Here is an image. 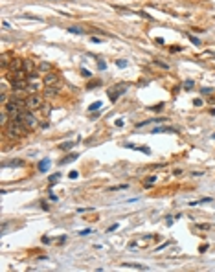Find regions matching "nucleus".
Here are the masks:
<instances>
[{"label":"nucleus","mask_w":215,"mask_h":272,"mask_svg":"<svg viewBox=\"0 0 215 272\" xmlns=\"http://www.w3.org/2000/svg\"><path fill=\"white\" fill-rule=\"evenodd\" d=\"M4 132H7V136L11 138V140H17V138H22V136H26L28 134V129L22 125V121L18 120V118H11L9 120V123H7V127L4 129Z\"/></svg>","instance_id":"1"},{"label":"nucleus","mask_w":215,"mask_h":272,"mask_svg":"<svg viewBox=\"0 0 215 272\" xmlns=\"http://www.w3.org/2000/svg\"><path fill=\"white\" fill-rule=\"evenodd\" d=\"M18 120L22 121V125L28 129V131H35L37 127H39V121H37V118L33 116V110H22L20 112V116H18Z\"/></svg>","instance_id":"2"},{"label":"nucleus","mask_w":215,"mask_h":272,"mask_svg":"<svg viewBox=\"0 0 215 272\" xmlns=\"http://www.w3.org/2000/svg\"><path fill=\"white\" fill-rule=\"evenodd\" d=\"M44 103H46L44 98L39 96V94H29V96L26 98V109H28V110H39Z\"/></svg>","instance_id":"3"},{"label":"nucleus","mask_w":215,"mask_h":272,"mask_svg":"<svg viewBox=\"0 0 215 272\" xmlns=\"http://www.w3.org/2000/svg\"><path fill=\"white\" fill-rule=\"evenodd\" d=\"M4 109H6V112L9 114V118H13V120H15V118H18L22 110H26V109H20V107H18V105H17L13 99H9V103H7Z\"/></svg>","instance_id":"4"},{"label":"nucleus","mask_w":215,"mask_h":272,"mask_svg":"<svg viewBox=\"0 0 215 272\" xmlns=\"http://www.w3.org/2000/svg\"><path fill=\"white\" fill-rule=\"evenodd\" d=\"M59 81H61V75L55 74V72H48V74H44V79H42L44 86H55Z\"/></svg>","instance_id":"5"},{"label":"nucleus","mask_w":215,"mask_h":272,"mask_svg":"<svg viewBox=\"0 0 215 272\" xmlns=\"http://www.w3.org/2000/svg\"><path fill=\"white\" fill-rule=\"evenodd\" d=\"M22 66H24V59L13 57V61L9 63V66H7L6 70H7V72H17V70H22Z\"/></svg>","instance_id":"6"},{"label":"nucleus","mask_w":215,"mask_h":272,"mask_svg":"<svg viewBox=\"0 0 215 272\" xmlns=\"http://www.w3.org/2000/svg\"><path fill=\"white\" fill-rule=\"evenodd\" d=\"M125 90H127V86H125V85L114 86V90H109V98H110V99L114 101V99H118V96H120V94H123Z\"/></svg>","instance_id":"7"},{"label":"nucleus","mask_w":215,"mask_h":272,"mask_svg":"<svg viewBox=\"0 0 215 272\" xmlns=\"http://www.w3.org/2000/svg\"><path fill=\"white\" fill-rule=\"evenodd\" d=\"M11 61H13V53H9V52H4V53H2V57H0V63H2V68H7Z\"/></svg>","instance_id":"8"},{"label":"nucleus","mask_w":215,"mask_h":272,"mask_svg":"<svg viewBox=\"0 0 215 272\" xmlns=\"http://www.w3.org/2000/svg\"><path fill=\"white\" fill-rule=\"evenodd\" d=\"M22 70H24L26 74H33V72H35V63H33L31 59H24V66H22Z\"/></svg>","instance_id":"9"},{"label":"nucleus","mask_w":215,"mask_h":272,"mask_svg":"<svg viewBox=\"0 0 215 272\" xmlns=\"http://www.w3.org/2000/svg\"><path fill=\"white\" fill-rule=\"evenodd\" d=\"M57 94H59V88H55V86H46V90H44V96H48V98L57 96Z\"/></svg>","instance_id":"10"},{"label":"nucleus","mask_w":215,"mask_h":272,"mask_svg":"<svg viewBox=\"0 0 215 272\" xmlns=\"http://www.w3.org/2000/svg\"><path fill=\"white\" fill-rule=\"evenodd\" d=\"M151 132H153V134H160V132H175V129H171V127H156V129H153Z\"/></svg>","instance_id":"11"},{"label":"nucleus","mask_w":215,"mask_h":272,"mask_svg":"<svg viewBox=\"0 0 215 272\" xmlns=\"http://www.w3.org/2000/svg\"><path fill=\"white\" fill-rule=\"evenodd\" d=\"M39 70L44 72V74H48V72H52V64H50V63H40V64H39Z\"/></svg>","instance_id":"12"},{"label":"nucleus","mask_w":215,"mask_h":272,"mask_svg":"<svg viewBox=\"0 0 215 272\" xmlns=\"http://www.w3.org/2000/svg\"><path fill=\"white\" fill-rule=\"evenodd\" d=\"M77 156H79L77 153H74V155H68V156H66V158H63V160H61L59 164H61V166H63V164H68V162H72V160H75Z\"/></svg>","instance_id":"13"},{"label":"nucleus","mask_w":215,"mask_h":272,"mask_svg":"<svg viewBox=\"0 0 215 272\" xmlns=\"http://www.w3.org/2000/svg\"><path fill=\"white\" fill-rule=\"evenodd\" d=\"M0 103H2V107H6L9 101H7V94L6 92H0Z\"/></svg>","instance_id":"14"},{"label":"nucleus","mask_w":215,"mask_h":272,"mask_svg":"<svg viewBox=\"0 0 215 272\" xmlns=\"http://www.w3.org/2000/svg\"><path fill=\"white\" fill-rule=\"evenodd\" d=\"M72 147H74V144H72V142H66V144H61V145H59V149H61V151H68V149H72Z\"/></svg>","instance_id":"15"},{"label":"nucleus","mask_w":215,"mask_h":272,"mask_svg":"<svg viewBox=\"0 0 215 272\" xmlns=\"http://www.w3.org/2000/svg\"><path fill=\"white\" fill-rule=\"evenodd\" d=\"M48 166H50V160H42V162L39 164V169H40V171H46Z\"/></svg>","instance_id":"16"},{"label":"nucleus","mask_w":215,"mask_h":272,"mask_svg":"<svg viewBox=\"0 0 215 272\" xmlns=\"http://www.w3.org/2000/svg\"><path fill=\"white\" fill-rule=\"evenodd\" d=\"M68 31H70V33H77V35H81V33H83V29H81V28H77V26L68 28Z\"/></svg>","instance_id":"17"},{"label":"nucleus","mask_w":215,"mask_h":272,"mask_svg":"<svg viewBox=\"0 0 215 272\" xmlns=\"http://www.w3.org/2000/svg\"><path fill=\"white\" fill-rule=\"evenodd\" d=\"M99 107H101V101H96V103H92V105L88 107V110H90V112H94V110H98Z\"/></svg>","instance_id":"18"},{"label":"nucleus","mask_w":215,"mask_h":272,"mask_svg":"<svg viewBox=\"0 0 215 272\" xmlns=\"http://www.w3.org/2000/svg\"><path fill=\"white\" fill-rule=\"evenodd\" d=\"M188 37H190V40H191V42H193V44H197V46H199V44H201V40H199V39H197V37H195V35H191V33H188Z\"/></svg>","instance_id":"19"},{"label":"nucleus","mask_w":215,"mask_h":272,"mask_svg":"<svg viewBox=\"0 0 215 272\" xmlns=\"http://www.w3.org/2000/svg\"><path fill=\"white\" fill-rule=\"evenodd\" d=\"M81 75L88 79V77H92V72H90V70H85V68H83V70H81Z\"/></svg>","instance_id":"20"},{"label":"nucleus","mask_w":215,"mask_h":272,"mask_svg":"<svg viewBox=\"0 0 215 272\" xmlns=\"http://www.w3.org/2000/svg\"><path fill=\"white\" fill-rule=\"evenodd\" d=\"M59 177H61L59 173H55V175H52V177H50V184H55V182L59 180Z\"/></svg>","instance_id":"21"},{"label":"nucleus","mask_w":215,"mask_h":272,"mask_svg":"<svg viewBox=\"0 0 215 272\" xmlns=\"http://www.w3.org/2000/svg\"><path fill=\"white\" fill-rule=\"evenodd\" d=\"M98 85H101V81H92V83L86 85V88H94V86H98Z\"/></svg>","instance_id":"22"},{"label":"nucleus","mask_w":215,"mask_h":272,"mask_svg":"<svg viewBox=\"0 0 215 272\" xmlns=\"http://www.w3.org/2000/svg\"><path fill=\"white\" fill-rule=\"evenodd\" d=\"M164 109V103H160V105H155V107H149V110H162Z\"/></svg>","instance_id":"23"},{"label":"nucleus","mask_w":215,"mask_h":272,"mask_svg":"<svg viewBox=\"0 0 215 272\" xmlns=\"http://www.w3.org/2000/svg\"><path fill=\"white\" fill-rule=\"evenodd\" d=\"M155 180H156V177H149V178L145 180V186H151V184H155Z\"/></svg>","instance_id":"24"},{"label":"nucleus","mask_w":215,"mask_h":272,"mask_svg":"<svg viewBox=\"0 0 215 272\" xmlns=\"http://www.w3.org/2000/svg\"><path fill=\"white\" fill-rule=\"evenodd\" d=\"M191 86H193V81H186V83H184V88H186V90H191Z\"/></svg>","instance_id":"25"},{"label":"nucleus","mask_w":215,"mask_h":272,"mask_svg":"<svg viewBox=\"0 0 215 272\" xmlns=\"http://www.w3.org/2000/svg\"><path fill=\"white\" fill-rule=\"evenodd\" d=\"M98 66H99V70H105V68H107V64H105V61H99V63H98Z\"/></svg>","instance_id":"26"},{"label":"nucleus","mask_w":215,"mask_h":272,"mask_svg":"<svg viewBox=\"0 0 215 272\" xmlns=\"http://www.w3.org/2000/svg\"><path fill=\"white\" fill-rule=\"evenodd\" d=\"M193 105H195V107H201V105H202V99H199V98H197V99L193 101Z\"/></svg>","instance_id":"27"},{"label":"nucleus","mask_w":215,"mask_h":272,"mask_svg":"<svg viewBox=\"0 0 215 272\" xmlns=\"http://www.w3.org/2000/svg\"><path fill=\"white\" fill-rule=\"evenodd\" d=\"M77 175H79L77 171H70V175H68V177H70V178H77Z\"/></svg>","instance_id":"28"},{"label":"nucleus","mask_w":215,"mask_h":272,"mask_svg":"<svg viewBox=\"0 0 215 272\" xmlns=\"http://www.w3.org/2000/svg\"><path fill=\"white\" fill-rule=\"evenodd\" d=\"M118 66H121V68H125V66H127V61H118Z\"/></svg>","instance_id":"29"},{"label":"nucleus","mask_w":215,"mask_h":272,"mask_svg":"<svg viewBox=\"0 0 215 272\" xmlns=\"http://www.w3.org/2000/svg\"><path fill=\"white\" fill-rule=\"evenodd\" d=\"M155 64H158V66H162V68H167V64H166V63H160V61H155Z\"/></svg>","instance_id":"30"},{"label":"nucleus","mask_w":215,"mask_h":272,"mask_svg":"<svg viewBox=\"0 0 215 272\" xmlns=\"http://www.w3.org/2000/svg\"><path fill=\"white\" fill-rule=\"evenodd\" d=\"M202 94H212V88H202Z\"/></svg>","instance_id":"31"},{"label":"nucleus","mask_w":215,"mask_h":272,"mask_svg":"<svg viewBox=\"0 0 215 272\" xmlns=\"http://www.w3.org/2000/svg\"><path fill=\"white\" fill-rule=\"evenodd\" d=\"M92 230H83V232H79V236H86V234H90Z\"/></svg>","instance_id":"32"},{"label":"nucleus","mask_w":215,"mask_h":272,"mask_svg":"<svg viewBox=\"0 0 215 272\" xmlns=\"http://www.w3.org/2000/svg\"><path fill=\"white\" fill-rule=\"evenodd\" d=\"M213 140H215V134H213Z\"/></svg>","instance_id":"33"}]
</instances>
